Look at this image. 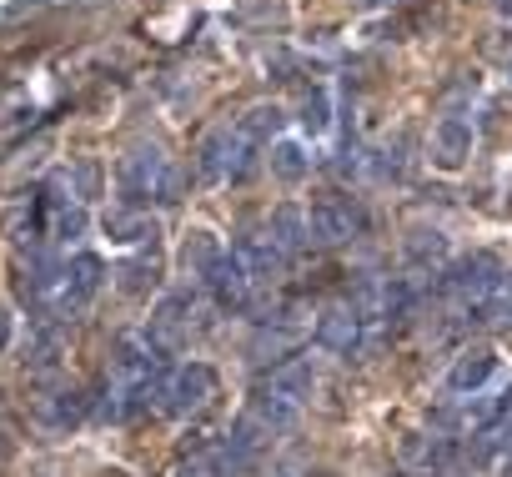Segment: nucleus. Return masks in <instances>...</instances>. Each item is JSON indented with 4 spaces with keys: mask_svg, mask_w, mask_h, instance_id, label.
<instances>
[{
    "mask_svg": "<svg viewBox=\"0 0 512 477\" xmlns=\"http://www.w3.org/2000/svg\"><path fill=\"white\" fill-rule=\"evenodd\" d=\"M357 226H362V216L352 201H322L307 216V236H317V242H347Z\"/></svg>",
    "mask_w": 512,
    "mask_h": 477,
    "instance_id": "nucleus-2",
    "label": "nucleus"
},
{
    "mask_svg": "<svg viewBox=\"0 0 512 477\" xmlns=\"http://www.w3.org/2000/svg\"><path fill=\"white\" fill-rule=\"evenodd\" d=\"M272 242H277L282 252H297V247L307 242V216L292 211V206H282V211L272 216Z\"/></svg>",
    "mask_w": 512,
    "mask_h": 477,
    "instance_id": "nucleus-9",
    "label": "nucleus"
},
{
    "mask_svg": "<svg viewBox=\"0 0 512 477\" xmlns=\"http://www.w3.org/2000/svg\"><path fill=\"white\" fill-rule=\"evenodd\" d=\"M196 171H201V181H226V176H231V126H221V131H211V136L201 141Z\"/></svg>",
    "mask_w": 512,
    "mask_h": 477,
    "instance_id": "nucleus-4",
    "label": "nucleus"
},
{
    "mask_svg": "<svg viewBox=\"0 0 512 477\" xmlns=\"http://www.w3.org/2000/svg\"><path fill=\"white\" fill-rule=\"evenodd\" d=\"M432 146H437V161H442V166H457V161L472 151V121L447 116V121L432 131Z\"/></svg>",
    "mask_w": 512,
    "mask_h": 477,
    "instance_id": "nucleus-5",
    "label": "nucleus"
},
{
    "mask_svg": "<svg viewBox=\"0 0 512 477\" xmlns=\"http://www.w3.org/2000/svg\"><path fill=\"white\" fill-rule=\"evenodd\" d=\"M106 231H111V242H146V236H156V221L146 211L116 206V211H106Z\"/></svg>",
    "mask_w": 512,
    "mask_h": 477,
    "instance_id": "nucleus-7",
    "label": "nucleus"
},
{
    "mask_svg": "<svg viewBox=\"0 0 512 477\" xmlns=\"http://www.w3.org/2000/svg\"><path fill=\"white\" fill-rule=\"evenodd\" d=\"M482 372H487V357H477V362H467V367L457 372V382H477Z\"/></svg>",
    "mask_w": 512,
    "mask_h": 477,
    "instance_id": "nucleus-15",
    "label": "nucleus"
},
{
    "mask_svg": "<svg viewBox=\"0 0 512 477\" xmlns=\"http://www.w3.org/2000/svg\"><path fill=\"white\" fill-rule=\"evenodd\" d=\"M302 121H307L312 131H322V126H327V101H322V96H317V101H307V116H302Z\"/></svg>",
    "mask_w": 512,
    "mask_h": 477,
    "instance_id": "nucleus-14",
    "label": "nucleus"
},
{
    "mask_svg": "<svg viewBox=\"0 0 512 477\" xmlns=\"http://www.w3.org/2000/svg\"><path fill=\"white\" fill-rule=\"evenodd\" d=\"M0 347H6V312H0Z\"/></svg>",
    "mask_w": 512,
    "mask_h": 477,
    "instance_id": "nucleus-16",
    "label": "nucleus"
},
{
    "mask_svg": "<svg viewBox=\"0 0 512 477\" xmlns=\"http://www.w3.org/2000/svg\"><path fill=\"white\" fill-rule=\"evenodd\" d=\"M206 282H211V292H216V302L221 307H241L246 302V267L236 262V257H216L211 267H206Z\"/></svg>",
    "mask_w": 512,
    "mask_h": 477,
    "instance_id": "nucleus-3",
    "label": "nucleus"
},
{
    "mask_svg": "<svg viewBox=\"0 0 512 477\" xmlns=\"http://www.w3.org/2000/svg\"><path fill=\"white\" fill-rule=\"evenodd\" d=\"M277 126H282V111H277V106H256V111H246V116L236 121V131H241L251 146H262Z\"/></svg>",
    "mask_w": 512,
    "mask_h": 477,
    "instance_id": "nucleus-11",
    "label": "nucleus"
},
{
    "mask_svg": "<svg viewBox=\"0 0 512 477\" xmlns=\"http://www.w3.org/2000/svg\"><path fill=\"white\" fill-rule=\"evenodd\" d=\"M347 327H352V317H332V322L322 327V342H327V347H347V337H352Z\"/></svg>",
    "mask_w": 512,
    "mask_h": 477,
    "instance_id": "nucleus-12",
    "label": "nucleus"
},
{
    "mask_svg": "<svg viewBox=\"0 0 512 477\" xmlns=\"http://www.w3.org/2000/svg\"><path fill=\"white\" fill-rule=\"evenodd\" d=\"M272 171H277L282 181H302V176L312 171V156H307L297 141H277V146H272Z\"/></svg>",
    "mask_w": 512,
    "mask_h": 477,
    "instance_id": "nucleus-10",
    "label": "nucleus"
},
{
    "mask_svg": "<svg viewBox=\"0 0 512 477\" xmlns=\"http://www.w3.org/2000/svg\"><path fill=\"white\" fill-rule=\"evenodd\" d=\"M206 392H211V372H206V367H186V372L171 382V402H166V407H171V412H191Z\"/></svg>",
    "mask_w": 512,
    "mask_h": 477,
    "instance_id": "nucleus-8",
    "label": "nucleus"
},
{
    "mask_svg": "<svg viewBox=\"0 0 512 477\" xmlns=\"http://www.w3.org/2000/svg\"><path fill=\"white\" fill-rule=\"evenodd\" d=\"M116 181H121V196H131V201H176L181 196V176H176V166L166 161V151L161 146H136V151H126L121 156V166H116Z\"/></svg>",
    "mask_w": 512,
    "mask_h": 477,
    "instance_id": "nucleus-1",
    "label": "nucleus"
},
{
    "mask_svg": "<svg viewBox=\"0 0 512 477\" xmlns=\"http://www.w3.org/2000/svg\"><path fill=\"white\" fill-rule=\"evenodd\" d=\"M146 277L156 282V262H151V267H146V262H136V267H126V287H131V292H141V287H146Z\"/></svg>",
    "mask_w": 512,
    "mask_h": 477,
    "instance_id": "nucleus-13",
    "label": "nucleus"
},
{
    "mask_svg": "<svg viewBox=\"0 0 512 477\" xmlns=\"http://www.w3.org/2000/svg\"><path fill=\"white\" fill-rule=\"evenodd\" d=\"M236 262H241L246 272H256V277H267V272L282 267V247L272 242V236L246 231V236H241V247H236Z\"/></svg>",
    "mask_w": 512,
    "mask_h": 477,
    "instance_id": "nucleus-6",
    "label": "nucleus"
}]
</instances>
